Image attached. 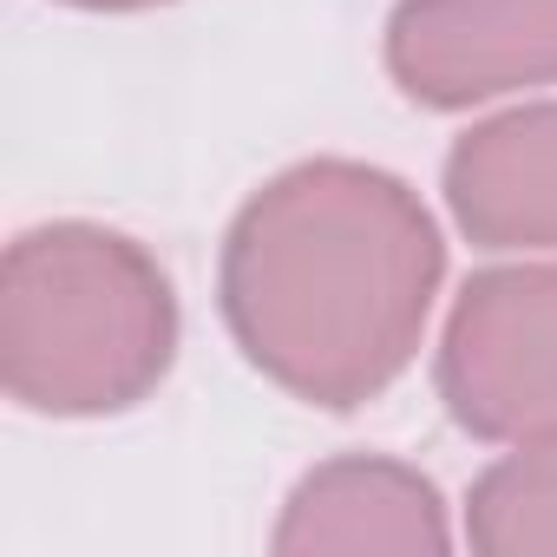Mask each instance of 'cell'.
Segmentation results:
<instances>
[{
	"mask_svg": "<svg viewBox=\"0 0 557 557\" xmlns=\"http://www.w3.org/2000/svg\"><path fill=\"white\" fill-rule=\"evenodd\" d=\"M171 275L132 236L99 223H40L8 243L0 381L27 413H125L171 374Z\"/></svg>",
	"mask_w": 557,
	"mask_h": 557,
	"instance_id": "7a4b0ae2",
	"label": "cell"
},
{
	"mask_svg": "<svg viewBox=\"0 0 557 557\" xmlns=\"http://www.w3.org/2000/svg\"><path fill=\"white\" fill-rule=\"evenodd\" d=\"M440 400L472 440L557 433V262L485 269L440 342Z\"/></svg>",
	"mask_w": 557,
	"mask_h": 557,
	"instance_id": "3957f363",
	"label": "cell"
},
{
	"mask_svg": "<svg viewBox=\"0 0 557 557\" xmlns=\"http://www.w3.org/2000/svg\"><path fill=\"white\" fill-rule=\"evenodd\" d=\"M66 8H99V14H132V8H158V0H66Z\"/></svg>",
	"mask_w": 557,
	"mask_h": 557,
	"instance_id": "ba28073f",
	"label": "cell"
},
{
	"mask_svg": "<svg viewBox=\"0 0 557 557\" xmlns=\"http://www.w3.org/2000/svg\"><path fill=\"white\" fill-rule=\"evenodd\" d=\"M466 544L485 557H557V433L518 440L466 498Z\"/></svg>",
	"mask_w": 557,
	"mask_h": 557,
	"instance_id": "52a82bcc",
	"label": "cell"
},
{
	"mask_svg": "<svg viewBox=\"0 0 557 557\" xmlns=\"http://www.w3.org/2000/svg\"><path fill=\"white\" fill-rule=\"evenodd\" d=\"M387 73L433 112L557 86V0H400L387 21Z\"/></svg>",
	"mask_w": 557,
	"mask_h": 557,
	"instance_id": "277c9868",
	"label": "cell"
},
{
	"mask_svg": "<svg viewBox=\"0 0 557 557\" xmlns=\"http://www.w3.org/2000/svg\"><path fill=\"white\" fill-rule=\"evenodd\" d=\"M440 275L446 243L394 171L309 158L236 210L216 289L249 368L348 413L407 374Z\"/></svg>",
	"mask_w": 557,
	"mask_h": 557,
	"instance_id": "6da1fadb",
	"label": "cell"
},
{
	"mask_svg": "<svg viewBox=\"0 0 557 557\" xmlns=\"http://www.w3.org/2000/svg\"><path fill=\"white\" fill-rule=\"evenodd\" d=\"M453 223L479 249H557V106H518L446 151Z\"/></svg>",
	"mask_w": 557,
	"mask_h": 557,
	"instance_id": "8992f818",
	"label": "cell"
},
{
	"mask_svg": "<svg viewBox=\"0 0 557 557\" xmlns=\"http://www.w3.org/2000/svg\"><path fill=\"white\" fill-rule=\"evenodd\" d=\"M269 544L283 557H322V550H400V557H440L453 550L446 498L426 472L374 453H348L315 466L283 518H275Z\"/></svg>",
	"mask_w": 557,
	"mask_h": 557,
	"instance_id": "5b68a950",
	"label": "cell"
}]
</instances>
